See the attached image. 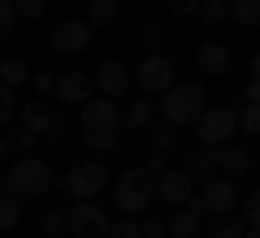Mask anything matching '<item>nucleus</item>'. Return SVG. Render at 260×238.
Returning <instances> with one entry per match:
<instances>
[{
  "instance_id": "1",
  "label": "nucleus",
  "mask_w": 260,
  "mask_h": 238,
  "mask_svg": "<svg viewBox=\"0 0 260 238\" xmlns=\"http://www.w3.org/2000/svg\"><path fill=\"white\" fill-rule=\"evenodd\" d=\"M121 126H126V117H121V109L109 100V95H100V100H87L83 113H78L83 143L95 147V152H117V143H121Z\"/></svg>"
},
{
  "instance_id": "2",
  "label": "nucleus",
  "mask_w": 260,
  "mask_h": 238,
  "mask_svg": "<svg viewBox=\"0 0 260 238\" xmlns=\"http://www.w3.org/2000/svg\"><path fill=\"white\" fill-rule=\"evenodd\" d=\"M204 109H208L204 83H174L160 95V121H169V126H178V130L195 126V121L204 117Z\"/></svg>"
},
{
  "instance_id": "3",
  "label": "nucleus",
  "mask_w": 260,
  "mask_h": 238,
  "mask_svg": "<svg viewBox=\"0 0 260 238\" xmlns=\"http://www.w3.org/2000/svg\"><path fill=\"white\" fill-rule=\"evenodd\" d=\"M156 199V174H148V165H130L113 186V208L121 217H139L148 212V203Z\"/></svg>"
},
{
  "instance_id": "4",
  "label": "nucleus",
  "mask_w": 260,
  "mask_h": 238,
  "mask_svg": "<svg viewBox=\"0 0 260 238\" xmlns=\"http://www.w3.org/2000/svg\"><path fill=\"white\" fill-rule=\"evenodd\" d=\"M48 186H52V169L39 156H22L18 165H9V174H5V191L18 195V199H39Z\"/></svg>"
},
{
  "instance_id": "5",
  "label": "nucleus",
  "mask_w": 260,
  "mask_h": 238,
  "mask_svg": "<svg viewBox=\"0 0 260 238\" xmlns=\"http://www.w3.org/2000/svg\"><path fill=\"white\" fill-rule=\"evenodd\" d=\"M135 83L143 87V95H165L178 83V65L165 52H143V61L135 65Z\"/></svg>"
},
{
  "instance_id": "6",
  "label": "nucleus",
  "mask_w": 260,
  "mask_h": 238,
  "mask_svg": "<svg viewBox=\"0 0 260 238\" xmlns=\"http://www.w3.org/2000/svg\"><path fill=\"white\" fill-rule=\"evenodd\" d=\"M61 186L74 195L78 203H83V199H95V195L109 186V169H104V160H78V165L61 178Z\"/></svg>"
},
{
  "instance_id": "7",
  "label": "nucleus",
  "mask_w": 260,
  "mask_h": 238,
  "mask_svg": "<svg viewBox=\"0 0 260 238\" xmlns=\"http://www.w3.org/2000/svg\"><path fill=\"white\" fill-rule=\"evenodd\" d=\"M234 130H239V109H230V104L204 109V117L195 121V139L208 147H221L225 139H234Z\"/></svg>"
},
{
  "instance_id": "8",
  "label": "nucleus",
  "mask_w": 260,
  "mask_h": 238,
  "mask_svg": "<svg viewBox=\"0 0 260 238\" xmlns=\"http://www.w3.org/2000/svg\"><path fill=\"white\" fill-rule=\"evenodd\" d=\"M113 221L95 199H83L78 208H70V238H109Z\"/></svg>"
},
{
  "instance_id": "9",
  "label": "nucleus",
  "mask_w": 260,
  "mask_h": 238,
  "mask_svg": "<svg viewBox=\"0 0 260 238\" xmlns=\"http://www.w3.org/2000/svg\"><path fill=\"white\" fill-rule=\"evenodd\" d=\"M91 22H78V18H65V22H56L52 26V48L56 52H65V56H78V52H87L91 48Z\"/></svg>"
},
{
  "instance_id": "10",
  "label": "nucleus",
  "mask_w": 260,
  "mask_h": 238,
  "mask_svg": "<svg viewBox=\"0 0 260 238\" xmlns=\"http://www.w3.org/2000/svg\"><path fill=\"white\" fill-rule=\"evenodd\" d=\"M156 195L169 203V208H182V203L195 195V174L191 169H165V174L156 178Z\"/></svg>"
},
{
  "instance_id": "11",
  "label": "nucleus",
  "mask_w": 260,
  "mask_h": 238,
  "mask_svg": "<svg viewBox=\"0 0 260 238\" xmlns=\"http://www.w3.org/2000/svg\"><path fill=\"white\" fill-rule=\"evenodd\" d=\"M204 199L200 195H191V199L182 203V208H174V217H169V238H191L200 234V221H204Z\"/></svg>"
},
{
  "instance_id": "12",
  "label": "nucleus",
  "mask_w": 260,
  "mask_h": 238,
  "mask_svg": "<svg viewBox=\"0 0 260 238\" xmlns=\"http://www.w3.org/2000/svg\"><path fill=\"white\" fill-rule=\"evenodd\" d=\"M95 87H100L109 100H121L130 91V70L121 61H100L95 65Z\"/></svg>"
},
{
  "instance_id": "13",
  "label": "nucleus",
  "mask_w": 260,
  "mask_h": 238,
  "mask_svg": "<svg viewBox=\"0 0 260 238\" xmlns=\"http://www.w3.org/2000/svg\"><path fill=\"white\" fill-rule=\"evenodd\" d=\"M91 87H95V78H87V74L70 70V74H61V78H56V100L70 104V109H78V104L91 100Z\"/></svg>"
},
{
  "instance_id": "14",
  "label": "nucleus",
  "mask_w": 260,
  "mask_h": 238,
  "mask_svg": "<svg viewBox=\"0 0 260 238\" xmlns=\"http://www.w3.org/2000/svg\"><path fill=\"white\" fill-rule=\"evenodd\" d=\"M200 199H204V208L213 212H234V203H239V191H234L230 178H208V186L200 191Z\"/></svg>"
},
{
  "instance_id": "15",
  "label": "nucleus",
  "mask_w": 260,
  "mask_h": 238,
  "mask_svg": "<svg viewBox=\"0 0 260 238\" xmlns=\"http://www.w3.org/2000/svg\"><path fill=\"white\" fill-rule=\"evenodd\" d=\"M178 143H182V139H178V126H169V121H156V126H148V147L156 156H174L178 152Z\"/></svg>"
},
{
  "instance_id": "16",
  "label": "nucleus",
  "mask_w": 260,
  "mask_h": 238,
  "mask_svg": "<svg viewBox=\"0 0 260 238\" xmlns=\"http://www.w3.org/2000/svg\"><path fill=\"white\" fill-rule=\"evenodd\" d=\"M195 61H200V70H204V74H225V70H230V48H221V44H200Z\"/></svg>"
},
{
  "instance_id": "17",
  "label": "nucleus",
  "mask_w": 260,
  "mask_h": 238,
  "mask_svg": "<svg viewBox=\"0 0 260 238\" xmlns=\"http://www.w3.org/2000/svg\"><path fill=\"white\" fill-rule=\"evenodd\" d=\"M52 117H56V113L48 109L44 100H35V104H22V126H26V130H35L39 139H44L48 130H52Z\"/></svg>"
},
{
  "instance_id": "18",
  "label": "nucleus",
  "mask_w": 260,
  "mask_h": 238,
  "mask_svg": "<svg viewBox=\"0 0 260 238\" xmlns=\"http://www.w3.org/2000/svg\"><path fill=\"white\" fill-rule=\"evenodd\" d=\"M217 165H221V147H208V143H200L186 156V169H191V174H204V178H213Z\"/></svg>"
},
{
  "instance_id": "19",
  "label": "nucleus",
  "mask_w": 260,
  "mask_h": 238,
  "mask_svg": "<svg viewBox=\"0 0 260 238\" xmlns=\"http://www.w3.org/2000/svg\"><path fill=\"white\" fill-rule=\"evenodd\" d=\"M243 234H247V221L234 217V212H217L208 221V238H243Z\"/></svg>"
},
{
  "instance_id": "20",
  "label": "nucleus",
  "mask_w": 260,
  "mask_h": 238,
  "mask_svg": "<svg viewBox=\"0 0 260 238\" xmlns=\"http://www.w3.org/2000/svg\"><path fill=\"white\" fill-rule=\"evenodd\" d=\"M121 117H126L130 130H148L152 117H156V104H148V95H143V100H130L126 109H121Z\"/></svg>"
},
{
  "instance_id": "21",
  "label": "nucleus",
  "mask_w": 260,
  "mask_h": 238,
  "mask_svg": "<svg viewBox=\"0 0 260 238\" xmlns=\"http://www.w3.org/2000/svg\"><path fill=\"white\" fill-rule=\"evenodd\" d=\"M221 169L230 178H239V174H247L251 169V152L243 143H230V147H221Z\"/></svg>"
},
{
  "instance_id": "22",
  "label": "nucleus",
  "mask_w": 260,
  "mask_h": 238,
  "mask_svg": "<svg viewBox=\"0 0 260 238\" xmlns=\"http://www.w3.org/2000/svg\"><path fill=\"white\" fill-rule=\"evenodd\" d=\"M30 78V65L22 61V56H9V61H0V83L5 87H22Z\"/></svg>"
},
{
  "instance_id": "23",
  "label": "nucleus",
  "mask_w": 260,
  "mask_h": 238,
  "mask_svg": "<svg viewBox=\"0 0 260 238\" xmlns=\"http://www.w3.org/2000/svg\"><path fill=\"white\" fill-rule=\"evenodd\" d=\"M230 18L239 26H260V0H230Z\"/></svg>"
},
{
  "instance_id": "24",
  "label": "nucleus",
  "mask_w": 260,
  "mask_h": 238,
  "mask_svg": "<svg viewBox=\"0 0 260 238\" xmlns=\"http://www.w3.org/2000/svg\"><path fill=\"white\" fill-rule=\"evenodd\" d=\"M113 18H117V0H91L87 22H91L95 30H100V26H113Z\"/></svg>"
},
{
  "instance_id": "25",
  "label": "nucleus",
  "mask_w": 260,
  "mask_h": 238,
  "mask_svg": "<svg viewBox=\"0 0 260 238\" xmlns=\"http://www.w3.org/2000/svg\"><path fill=\"white\" fill-rule=\"evenodd\" d=\"M139 44H143V52H165L169 35H165V26H156V22H148V26L139 30Z\"/></svg>"
},
{
  "instance_id": "26",
  "label": "nucleus",
  "mask_w": 260,
  "mask_h": 238,
  "mask_svg": "<svg viewBox=\"0 0 260 238\" xmlns=\"http://www.w3.org/2000/svg\"><path fill=\"white\" fill-rule=\"evenodd\" d=\"M18 195H9V191H0V229H13L18 225V217H22V208H18Z\"/></svg>"
},
{
  "instance_id": "27",
  "label": "nucleus",
  "mask_w": 260,
  "mask_h": 238,
  "mask_svg": "<svg viewBox=\"0 0 260 238\" xmlns=\"http://www.w3.org/2000/svg\"><path fill=\"white\" fill-rule=\"evenodd\" d=\"M200 18H204L208 26H221V22L230 18V0H204V5H200Z\"/></svg>"
},
{
  "instance_id": "28",
  "label": "nucleus",
  "mask_w": 260,
  "mask_h": 238,
  "mask_svg": "<svg viewBox=\"0 0 260 238\" xmlns=\"http://www.w3.org/2000/svg\"><path fill=\"white\" fill-rule=\"evenodd\" d=\"M239 130L247 139H260V104H243L239 109Z\"/></svg>"
},
{
  "instance_id": "29",
  "label": "nucleus",
  "mask_w": 260,
  "mask_h": 238,
  "mask_svg": "<svg viewBox=\"0 0 260 238\" xmlns=\"http://www.w3.org/2000/svg\"><path fill=\"white\" fill-rule=\"evenodd\" d=\"M39 229H44L48 238H61L65 229H70V212H44V221H39Z\"/></svg>"
},
{
  "instance_id": "30",
  "label": "nucleus",
  "mask_w": 260,
  "mask_h": 238,
  "mask_svg": "<svg viewBox=\"0 0 260 238\" xmlns=\"http://www.w3.org/2000/svg\"><path fill=\"white\" fill-rule=\"evenodd\" d=\"M18 26V5L13 0H0V39H9Z\"/></svg>"
},
{
  "instance_id": "31",
  "label": "nucleus",
  "mask_w": 260,
  "mask_h": 238,
  "mask_svg": "<svg viewBox=\"0 0 260 238\" xmlns=\"http://www.w3.org/2000/svg\"><path fill=\"white\" fill-rule=\"evenodd\" d=\"M9 143L18 147L22 156H30V152H35V143H39V134H35V130H26V126H18V130L9 134Z\"/></svg>"
},
{
  "instance_id": "32",
  "label": "nucleus",
  "mask_w": 260,
  "mask_h": 238,
  "mask_svg": "<svg viewBox=\"0 0 260 238\" xmlns=\"http://www.w3.org/2000/svg\"><path fill=\"white\" fill-rule=\"evenodd\" d=\"M109 238H143V225L135 217H126V221H117V225L109 229Z\"/></svg>"
},
{
  "instance_id": "33",
  "label": "nucleus",
  "mask_w": 260,
  "mask_h": 238,
  "mask_svg": "<svg viewBox=\"0 0 260 238\" xmlns=\"http://www.w3.org/2000/svg\"><path fill=\"white\" fill-rule=\"evenodd\" d=\"M200 5H204V0H165V9L174 13V18H191V13H200Z\"/></svg>"
},
{
  "instance_id": "34",
  "label": "nucleus",
  "mask_w": 260,
  "mask_h": 238,
  "mask_svg": "<svg viewBox=\"0 0 260 238\" xmlns=\"http://www.w3.org/2000/svg\"><path fill=\"white\" fill-rule=\"evenodd\" d=\"M243 221H247V225H256V229H260V186H256V191L247 195V203H243Z\"/></svg>"
},
{
  "instance_id": "35",
  "label": "nucleus",
  "mask_w": 260,
  "mask_h": 238,
  "mask_svg": "<svg viewBox=\"0 0 260 238\" xmlns=\"http://www.w3.org/2000/svg\"><path fill=\"white\" fill-rule=\"evenodd\" d=\"M13 109H18V100H13V87H5L0 83V126L13 117Z\"/></svg>"
},
{
  "instance_id": "36",
  "label": "nucleus",
  "mask_w": 260,
  "mask_h": 238,
  "mask_svg": "<svg viewBox=\"0 0 260 238\" xmlns=\"http://www.w3.org/2000/svg\"><path fill=\"white\" fill-rule=\"evenodd\" d=\"M143 238H169V221L148 217V221H143Z\"/></svg>"
},
{
  "instance_id": "37",
  "label": "nucleus",
  "mask_w": 260,
  "mask_h": 238,
  "mask_svg": "<svg viewBox=\"0 0 260 238\" xmlns=\"http://www.w3.org/2000/svg\"><path fill=\"white\" fill-rule=\"evenodd\" d=\"M13 5H18V18H39V13H44V5H48V0H13Z\"/></svg>"
},
{
  "instance_id": "38",
  "label": "nucleus",
  "mask_w": 260,
  "mask_h": 238,
  "mask_svg": "<svg viewBox=\"0 0 260 238\" xmlns=\"http://www.w3.org/2000/svg\"><path fill=\"white\" fill-rule=\"evenodd\" d=\"M30 87H35L39 100H44L48 91H56V78H52V74H30Z\"/></svg>"
},
{
  "instance_id": "39",
  "label": "nucleus",
  "mask_w": 260,
  "mask_h": 238,
  "mask_svg": "<svg viewBox=\"0 0 260 238\" xmlns=\"http://www.w3.org/2000/svg\"><path fill=\"white\" fill-rule=\"evenodd\" d=\"M243 100H247V104H260V78H247V87H243Z\"/></svg>"
},
{
  "instance_id": "40",
  "label": "nucleus",
  "mask_w": 260,
  "mask_h": 238,
  "mask_svg": "<svg viewBox=\"0 0 260 238\" xmlns=\"http://www.w3.org/2000/svg\"><path fill=\"white\" fill-rule=\"evenodd\" d=\"M148 174H156V178H160V174H165V156H156V152H152V156H148Z\"/></svg>"
},
{
  "instance_id": "41",
  "label": "nucleus",
  "mask_w": 260,
  "mask_h": 238,
  "mask_svg": "<svg viewBox=\"0 0 260 238\" xmlns=\"http://www.w3.org/2000/svg\"><path fill=\"white\" fill-rule=\"evenodd\" d=\"M65 130H70V121H65V117H52V130H48V134H56V143H61Z\"/></svg>"
},
{
  "instance_id": "42",
  "label": "nucleus",
  "mask_w": 260,
  "mask_h": 238,
  "mask_svg": "<svg viewBox=\"0 0 260 238\" xmlns=\"http://www.w3.org/2000/svg\"><path fill=\"white\" fill-rule=\"evenodd\" d=\"M251 78H260V52H256V61H251Z\"/></svg>"
},
{
  "instance_id": "43",
  "label": "nucleus",
  "mask_w": 260,
  "mask_h": 238,
  "mask_svg": "<svg viewBox=\"0 0 260 238\" xmlns=\"http://www.w3.org/2000/svg\"><path fill=\"white\" fill-rule=\"evenodd\" d=\"M243 238H260V229H256V225H247V234H243Z\"/></svg>"
},
{
  "instance_id": "44",
  "label": "nucleus",
  "mask_w": 260,
  "mask_h": 238,
  "mask_svg": "<svg viewBox=\"0 0 260 238\" xmlns=\"http://www.w3.org/2000/svg\"><path fill=\"white\" fill-rule=\"evenodd\" d=\"M5 152H9V139H0V156H5Z\"/></svg>"
},
{
  "instance_id": "45",
  "label": "nucleus",
  "mask_w": 260,
  "mask_h": 238,
  "mask_svg": "<svg viewBox=\"0 0 260 238\" xmlns=\"http://www.w3.org/2000/svg\"><path fill=\"white\" fill-rule=\"evenodd\" d=\"M0 191H5V174H0Z\"/></svg>"
},
{
  "instance_id": "46",
  "label": "nucleus",
  "mask_w": 260,
  "mask_h": 238,
  "mask_svg": "<svg viewBox=\"0 0 260 238\" xmlns=\"http://www.w3.org/2000/svg\"><path fill=\"white\" fill-rule=\"evenodd\" d=\"M256 178H260V169H256Z\"/></svg>"
}]
</instances>
